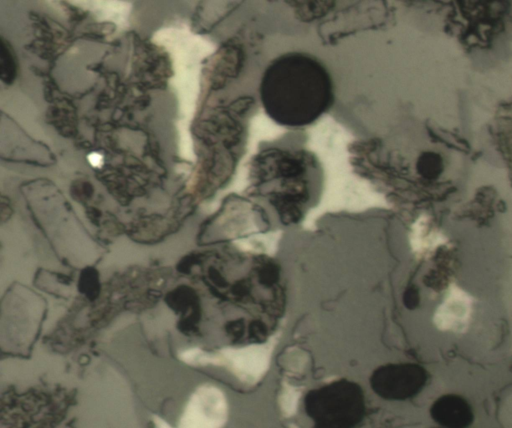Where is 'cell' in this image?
<instances>
[{
  "label": "cell",
  "instance_id": "cell-1",
  "mask_svg": "<svg viewBox=\"0 0 512 428\" xmlns=\"http://www.w3.org/2000/svg\"><path fill=\"white\" fill-rule=\"evenodd\" d=\"M261 105L278 125L302 128L316 122L334 103V84L324 64L305 52H288L265 68Z\"/></svg>",
  "mask_w": 512,
  "mask_h": 428
},
{
  "label": "cell",
  "instance_id": "cell-2",
  "mask_svg": "<svg viewBox=\"0 0 512 428\" xmlns=\"http://www.w3.org/2000/svg\"><path fill=\"white\" fill-rule=\"evenodd\" d=\"M314 168V159L306 152L271 149L255 157L253 185L268 197L283 224L303 218L313 198L309 174Z\"/></svg>",
  "mask_w": 512,
  "mask_h": 428
},
{
  "label": "cell",
  "instance_id": "cell-3",
  "mask_svg": "<svg viewBox=\"0 0 512 428\" xmlns=\"http://www.w3.org/2000/svg\"><path fill=\"white\" fill-rule=\"evenodd\" d=\"M303 409L312 428H358L367 413L362 386L339 378L307 391Z\"/></svg>",
  "mask_w": 512,
  "mask_h": 428
},
{
  "label": "cell",
  "instance_id": "cell-4",
  "mask_svg": "<svg viewBox=\"0 0 512 428\" xmlns=\"http://www.w3.org/2000/svg\"><path fill=\"white\" fill-rule=\"evenodd\" d=\"M425 381L424 369L413 363H385L369 376L373 393L386 401H403L417 395Z\"/></svg>",
  "mask_w": 512,
  "mask_h": 428
},
{
  "label": "cell",
  "instance_id": "cell-5",
  "mask_svg": "<svg viewBox=\"0 0 512 428\" xmlns=\"http://www.w3.org/2000/svg\"><path fill=\"white\" fill-rule=\"evenodd\" d=\"M471 300L462 291L453 290L436 312L437 328L455 336L465 334L471 324Z\"/></svg>",
  "mask_w": 512,
  "mask_h": 428
},
{
  "label": "cell",
  "instance_id": "cell-6",
  "mask_svg": "<svg viewBox=\"0 0 512 428\" xmlns=\"http://www.w3.org/2000/svg\"><path fill=\"white\" fill-rule=\"evenodd\" d=\"M214 401L211 391L200 388L187 400L176 428H212Z\"/></svg>",
  "mask_w": 512,
  "mask_h": 428
},
{
  "label": "cell",
  "instance_id": "cell-7",
  "mask_svg": "<svg viewBox=\"0 0 512 428\" xmlns=\"http://www.w3.org/2000/svg\"><path fill=\"white\" fill-rule=\"evenodd\" d=\"M431 416L446 428H466L473 418L469 404L455 395H446L435 401L431 407Z\"/></svg>",
  "mask_w": 512,
  "mask_h": 428
},
{
  "label": "cell",
  "instance_id": "cell-8",
  "mask_svg": "<svg viewBox=\"0 0 512 428\" xmlns=\"http://www.w3.org/2000/svg\"><path fill=\"white\" fill-rule=\"evenodd\" d=\"M417 169L425 177H436L442 170V159L434 152H425L418 159Z\"/></svg>",
  "mask_w": 512,
  "mask_h": 428
}]
</instances>
